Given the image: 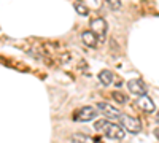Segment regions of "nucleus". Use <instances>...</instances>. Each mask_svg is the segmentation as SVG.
<instances>
[{
	"label": "nucleus",
	"mask_w": 159,
	"mask_h": 143,
	"mask_svg": "<svg viewBox=\"0 0 159 143\" xmlns=\"http://www.w3.org/2000/svg\"><path fill=\"white\" fill-rule=\"evenodd\" d=\"M94 127H96V131L102 132L105 137L110 138V140H123L124 135H126L123 126H118V124L110 123V121H107V119H99V121L94 124Z\"/></svg>",
	"instance_id": "1"
},
{
	"label": "nucleus",
	"mask_w": 159,
	"mask_h": 143,
	"mask_svg": "<svg viewBox=\"0 0 159 143\" xmlns=\"http://www.w3.org/2000/svg\"><path fill=\"white\" fill-rule=\"evenodd\" d=\"M97 114H99V110L94 108V107H89V105L88 107H81L78 111H75L73 121H76V123H88V121L96 119Z\"/></svg>",
	"instance_id": "2"
},
{
	"label": "nucleus",
	"mask_w": 159,
	"mask_h": 143,
	"mask_svg": "<svg viewBox=\"0 0 159 143\" xmlns=\"http://www.w3.org/2000/svg\"><path fill=\"white\" fill-rule=\"evenodd\" d=\"M119 124L124 127V131H127L130 134H139L142 131V123L137 118H134V116L121 114L119 116Z\"/></svg>",
	"instance_id": "3"
},
{
	"label": "nucleus",
	"mask_w": 159,
	"mask_h": 143,
	"mask_svg": "<svg viewBox=\"0 0 159 143\" xmlns=\"http://www.w3.org/2000/svg\"><path fill=\"white\" fill-rule=\"evenodd\" d=\"M97 110H99L103 116L111 118V119H119V116L123 114L116 107L110 105V103H107V102H99V103H97Z\"/></svg>",
	"instance_id": "4"
},
{
	"label": "nucleus",
	"mask_w": 159,
	"mask_h": 143,
	"mask_svg": "<svg viewBox=\"0 0 159 143\" xmlns=\"http://www.w3.org/2000/svg\"><path fill=\"white\" fill-rule=\"evenodd\" d=\"M89 27H91V30L94 32L99 38H105V35H107V22H105L103 18H94V19H91Z\"/></svg>",
	"instance_id": "5"
},
{
	"label": "nucleus",
	"mask_w": 159,
	"mask_h": 143,
	"mask_svg": "<svg viewBox=\"0 0 159 143\" xmlns=\"http://www.w3.org/2000/svg\"><path fill=\"white\" fill-rule=\"evenodd\" d=\"M137 105L140 110H143L145 113H154L156 111V105H154V102L147 96V94H143V96H139L137 99Z\"/></svg>",
	"instance_id": "6"
},
{
	"label": "nucleus",
	"mask_w": 159,
	"mask_h": 143,
	"mask_svg": "<svg viewBox=\"0 0 159 143\" xmlns=\"http://www.w3.org/2000/svg\"><path fill=\"white\" fill-rule=\"evenodd\" d=\"M127 89L130 94H135V96H143L147 94V87L140 80H130L127 81Z\"/></svg>",
	"instance_id": "7"
},
{
	"label": "nucleus",
	"mask_w": 159,
	"mask_h": 143,
	"mask_svg": "<svg viewBox=\"0 0 159 143\" xmlns=\"http://www.w3.org/2000/svg\"><path fill=\"white\" fill-rule=\"evenodd\" d=\"M81 40H83V43H84L86 46L96 48L97 43H99V37L92 32V30H84V32L81 34Z\"/></svg>",
	"instance_id": "8"
},
{
	"label": "nucleus",
	"mask_w": 159,
	"mask_h": 143,
	"mask_svg": "<svg viewBox=\"0 0 159 143\" xmlns=\"http://www.w3.org/2000/svg\"><path fill=\"white\" fill-rule=\"evenodd\" d=\"M70 140L73 143H100L97 138H92V137L83 135V134H73V135H70Z\"/></svg>",
	"instance_id": "9"
},
{
	"label": "nucleus",
	"mask_w": 159,
	"mask_h": 143,
	"mask_svg": "<svg viewBox=\"0 0 159 143\" xmlns=\"http://www.w3.org/2000/svg\"><path fill=\"white\" fill-rule=\"evenodd\" d=\"M99 81L103 84V86H110L111 81H113V73L110 70H102L99 73Z\"/></svg>",
	"instance_id": "10"
},
{
	"label": "nucleus",
	"mask_w": 159,
	"mask_h": 143,
	"mask_svg": "<svg viewBox=\"0 0 159 143\" xmlns=\"http://www.w3.org/2000/svg\"><path fill=\"white\" fill-rule=\"evenodd\" d=\"M75 11L81 16H88L89 15V8L83 3V2H75Z\"/></svg>",
	"instance_id": "11"
},
{
	"label": "nucleus",
	"mask_w": 159,
	"mask_h": 143,
	"mask_svg": "<svg viewBox=\"0 0 159 143\" xmlns=\"http://www.w3.org/2000/svg\"><path fill=\"white\" fill-rule=\"evenodd\" d=\"M111 97H113L115 102H118V103H126V102H127V96H126V94H121V92H118V91L111 94Z\"/></svg>",
	"instance_id": "12"
},
{
	"label": "nucleus",
	"mask_w": 159,
	"mask_h": 143,
	"mask_svg": "<svg viewBox=\"0 0 159 143\" xmlns=\"http://www.w3.org/2000/svg\"><path fill=\"white\" fill-rule=\"evenodd\" d=\"M111 8H115V10H118L119 7H121V0H105Z\"/></svg>",
	"instance_id": "13"
}]
</instances>
